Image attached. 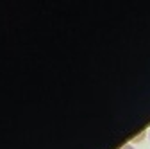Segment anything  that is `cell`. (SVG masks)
I'll return each mask as SVG.
<instances>
[{
	"instance_id": "cell-1",
	"label": "cell",
	"mask_w": 150,
	"mask_h": 149,
	"mask_svg": "<svg viewBox=\"0 0 150 149\" xmlns=\"http://www.w3.org/2000/svg\"><path fill=\"white\" fill-rule=\"evenodd\" d=\"M145 135H146V133H145V131H143V133H139V135H138V137H134V138H132V142H139V140H141V138H143V137H145Z\"/></svg>"
},
{
	"instance_id": "cell-2",
	"label": "cell",
	"mask_w": 150,
	"mask_h": 149,
	"mask_svg": "<svg viewBox=\"0 0 150 149\" xmlns=\"http://www.w3.org/2000/svg\"><path fill=\"white\" fill-rule=\"evenodd\" d=\"M120 149H134V147L130 145V144H125V145H123V147H120Z\"/></svg>"
},
{
	"instance_id": "cell-3",
	"label": "cell",
	"mask_w": 150,
	"mask_h": 149,
	"mask_svg": "<svg viewBox=\"0 0 150 149\" xmlns=\"http://www.w3.org/2000/svg\"><path fill=\"white\" fill-rule=\"evenodd\" d=\"M148 138H150V131H148Z\"/></svg>"
}]
</instances>
